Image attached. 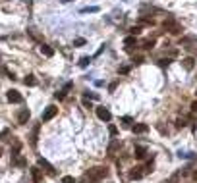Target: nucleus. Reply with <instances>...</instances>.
<instances>
[{
    "instance_id": "f257e3e1",
    "label": "nucleus",
    "mask_w": 197,
    "mask_h": 183,
    "mask_svg": "<svg viewBox=\"0 0 197 183\" xmlns=\"http://www.w3.org/2000/svg\"><path fill=\"white\" fill-rule=\"evenodd\" d=\"M108 176V168L106 166H97V168H91L87 174H85V179L89 181H99L102 177H106Z\"/></svg>"
},
{
    "instance_id": "7c9ffc66",
    "label": "nucleus",
    "mask_w": 197,
    "mask_h": 183,
    "mask_svg": "<svg viewBox=\"0 0 197 183\" xmlns=\"http://www.w3.org/2000/svg\"><path fill=\"white\" fill-rule=\"evenodd\" d=\"M191 110H193V112H197V100H195V102H191Z\"/></svg>"
},
{
    "instance_id": "b1692460",
    "label": "nucleus",
    "mask_w": 197,
    "mask_h": 183,
    "mask_svg": "<svg viewBox=\"0 0 197 183\" xmlns=\"http://www.w3.org/2000/svg\"><path fill=\"white\" fill-rule=\"evenodd\" d=\"M108 131H110V135H116V133H118V129H116V125H110V127H108Z\"/></svg>"
},
{
    "instance_id": "5701e85b",
    "label": "nucleus",
    "mask_w": 197,
    "mask_h": 183,
    "mask_svg": "<svg viewBox=\"0 0 197 183\" xmlns=\"http://www.w3.org/2000/svg\"><path fill=\"white\" fill-rule=\"evenodd\" d=\"M74 44H75V47H81V44H85V39H75Z\"/></svg>"
},
{
    "instance_id": "ddd939ff",
    "label": "nucleus",
    "mask_w": 197,
    "mask_h": 183,
    "mask_svg": "<svg viewBox=\"0 0 197 183\" xmlns=\"http://www.w3.org/2000/svg\"><path fill=\"white\" fill-rule=\"evenodd\" d=\"M39 129H41V125H35V127H33V133H31V145H33V146L37 145V139H39Z\"/></svg>"
},
{
    "instance_id": "1a4fd4ad",
    "label": "nucleus",
    "mask_w": 197,
    "mask_h": 183,
    "mask_svg": "<svg viewBox=\"0 0 197 183\" xmlns=\"http://www.w3.org/2000/svg\"><path fill=\"white\" fill-rule=\"evenodd\" d=\"M147 131H149V125H147V123H135V125H133V133H137V135L147 133Z\"/></svg>"
},
{
    "instance_id": "6ab92c4d",
    "label": "nucleus",
    "mask_w": 197,
    "mask_h": 183,
    "mask_svg": "<svg viewBox=\"0 0 197 183\" xmlns=\"http://www.w3.org/2000/svg\"><path fill=\"white\" fill-rule=\"evenodd\" d=\"M62 183H77V181H75L72 176H64V177H62Z\"/></svg>"
},
{
    "instance_id": "a878e982",
    "label": "nucleus",
    "mask_w": 197,
    "mask_h": 183,
    "mask_svg": "<svg viewBox=\"0 0 197 183\" xmlns=\"http://www.w3.org/2000/svg\"><path fill=\"white\" fill-rule=\"evenodd\" d=\"M89 62H91V60H89V58H81V62H79V66H87V64H89Z\"/></svg>"
},
{
    "instance_id": "cd10ccee",
    "label": "nucleus",
    "mask_w": 197,
    "mask_h": 183,
    "mask_svg": "<svg viewBox=\"0 0 197 183\" xmlns=\"http://www.w3.org/2000/svg\"><path fill=\"white\" fill-rule=\"evenodd\" d=\"M99 8H83V12H97Z\"/></svg>"
},
{
    "instance_id": "aec40b11",
    "label": "nucleus",
    "mask_w": 197,
    "mask_h": 183,
    "mask_svg": "<svg viewBox=\"0 0 197 183\" xmlns=\"http://www.w3.org/2000/svg\"><path fill=\"white\" fill-rule=\"evenodd\" d=\"M153 47H155V41H153V39H151V41H145V42H143V48H153Z\"/></svg>"
},
{
    "instance_id": "f03ea898",
    "label": "nucleus",
    "mask_w": 197,
    "mask_h": 183,
    "mask_svg": "<svg viewBox=\"0 0 197 183\" xmlns=\"http://www.w3.org/2000/svg\"><path fill=\"white\" fill-rule=\"evenodd\" d=\"M164 29H166V31H170L172 35H180V33H182V25H180V23H176V21H172V19L164 21Z\"/></svg>"
},
{
    "instance_id": "7ed1b4c3",
    "label": "nucleus",
    "mask_w": 197,
    "mask_h": 183,
    "mask_svg": "<svg viewBox=\"0 0 197 183\" xmlns=\"http://www.w3.org/2000/svg\"><path fill=\"white\" fill-rule=\"evenodd\" d=\"M97 118H99L101 121H110V120H112V114H110L108 108L99 106V108H97Z\"/></svg>"
},
{
    "instance_id": "412c9836",
    "label": "nucleus",
    "mask_w": 197,
    "mask_h": 183,
    "mask_svg": "<svg viewBox=\"0 0 197 183\" xmlns=\"http://www.w3.org/2000/svg\"><path fill=\"white\" fill-rule=\"evenodd\" d=\"M10 135V129H4L2 133H0V141H6V137Z\"/></svg>"
},
{
    "instance_id": "f8f14e48",
    "label": "nucleus",
    "mask_w": 197,
    "mask_h": 183,
    "mask_svg": "<svg viewBox=\"0 0 197 183\" xmlns=\"http://www.w3.org/2000/svg\"><path fill=\"white\" fill-rule=\"evenodd\" d=\"M182 64H184V67H185V70H193L195 60L191 58V56H188V58H184V60H182Z\"/></svg>"
},
{
    "instance_id": "20e7f679",
    "label": "nucleus",
    "mask_w": 197,
    "mask_h": 183,
    "mask_svg": "<svg viewBox=\"0 0 197 183\" xmlns=\"http://www.w3.org/2000/svg\"><path fill=\"white\" fill-rule=\"evenodd\" d=\"M37 164H39V168H43V170H44V171H46L49 176H54V174H56V170L52 168V164L49 162V160H44V158H39V160H37Z\"/></svg>"
},
{
    "instance_id": "423d86ee",
    "label": "nucleus",
    "mask_w": 197,
    "mask_h": 183,
    "mask_svg": "<svg viewBox=\"0 0 197 183\" xmlns=\"http://www.w3.org/2000/svg\"><path fill=\"white\" fill-rule=\"evenodd\" d=\"M8 100L12 102V104H19V102H23V96L19 95V91H14V89H12V91H8Z\"/></svg>"
},
{
    "instance_id": "39448f33",
    "label": "nucleus",
    "mask_w": 197,
    "mask_h": 183,
    "mask_svg": "<svg viewBox=\"0 0 197 183\" xmlns=\"http://www.w3.org/2000/svg\"><path fill=\"white\" fill-rule=\"evenodd\" d=\"M56 114H58V108H56V106H46V110L43 112V116H41V121H49V120H52Z\"/></svg>"
},
{
    "instance_id": "4468645a",
    "label": "nucleus",
    "mask_w": 197,
    "mask_h": 183,
    "mask_svg": "<svg viewBox=\"0 0 197 183\" xmlns=\"http://www.w3.org/2000/svg\"><path fill=\"white\" fill-rule=\"evenodd\" d=\"M41 54H44V56H54V48H50L49 44H41Z\"/></svg>"
},
{
    "instance_id": "dca6fc26",
    "label": "nucleus",
    "mask_w": 197,
    "mask_h": 183,
    "mask_svg": "<svg viewBox=\"0 0 197 183\" xmlns=\"http://www.w3.org/2000/svg\"><path fill=\"white\" fill-rule=\"evenodd\" d=\"M135 42H137V41H135V37H133V35H132V37H126V39H124V47L132 48V47H133Z\"/></svg>"
},
{
    "instance_id": "f3484780",
    "label": "nucleus",
    "mask_w": 197,
    "mask_h": 183,
    "mask_svg": "<svg viewBox=\"0 0 197 183\" xmlns=\"http://www.w3.org/2000/svg\"><path fill=\"white\" fill-rule=\"evenodd\" d=\"M25 85H27V87H35V85H37V79H35V75H27V77H25Z\"/></svg>"
},
{
    "instance_id": "0eeeda50",
    "label": "nucleus",
    "mask_w": 197,
    "mask_h": 183,
    "mask_svg": "<svg viewBox=\"0 0 197 183\" xmlns=\"http://www.w3.org/2000/svg\"><path fill=\"white\" fill-rule=\"evenodd\" d=\"M29 118H31V112H29L27 108H23V110L19 112V116H18V123H19V125L27 123V121H29Z\"/></svg>"
},
{
    "instance_id": "a211bd4d",
    "label": "nucleus",
    "mask_w": 197,
    "mask_h": 183,
    "mask_svg": "<svg viewBox=\"0 0 197 183\" xmlns=\"http://www.w3.org/2000/svg\"><path fill=\"white\" fill-rule=\"evenodd\" d=\"M118 146H120V141H114V143L108 146V152H110V154H114V152H116V148H118Z\"/></svg>"
},
{
    "instance_id": "9b49d317",
    "label": "nucleus",
    "mask_w": 197,
    "mask_h": 183,
    "mask_svg": "<svg viewBox=\"0 0 197 183\" xmlns=\"http://www.w3.org/2000/svg\"><path fill=\"white\" fill-rule=\"evenodd\" d=\"M14 164H16L18 168H25V166H27V160L23 158V156H19V154H16V156H14Z\"/></svg>"
},
{
    "instance_id": "6e6552de",
    "label": "nucleus",
    "mask_w": 197,
    "mask_h": 183,
    "mask_svg": "<svg viewBox=\"0 0 197 183\" xmlns=\"http://www.w3.org/2000/svg\"><path fill=\"white\" fill-rule=\"evenodd\" d=\"M133 156H135L137 160H143V158L147 156V148L141 146V145H137V146H135V154H133Z\"/></svg>"
},
{
    "instance_id": "2f4dec72",
    "label": "nucleus",
    "mask_w": 197,
    "mask_h": 183,
    "mask_svg": "<svg viewBox=\"0 0 197 183\" xmlns=\"http://www.w3.org/2000/svg\"><path fill=\"white\" fill-rule=\"evenodd\" d=\"M176 181H178V176H174V177H172L170 181H166V183H176Z\"/></svg>"
},
{
    "instance_id": "9d476101",
    "label": "nucleus",
    "mask_w": 197,
    "mask_h": 183,
    "mask_svg": "<svg viewBox=\"0 0 197 183\" xmlns=\"http://www.w3.org/2000/svg\"><path fill=\"white\" fill-rule=\"evenodd\" d=\"M143 168H133V170H130V179H141L143 177V171H141Z\"/></svg>"
},
{
    "instance_id": "473e14b6",
    "label": "nucleus",
    "mask_w": 197,
    "mask_h": 183,
    "mask_svg": "<svg viewBox=\"0 0 197 183\" xmlns=\"http://www.w3.org/2000/svg\"><path fill=\"white\" fill-rule=\"evenodd\" d=\"M193 179H195V181H197V171H193Z\"/></svg>"
},
{
    "instance_id": "393cba45",
    "label": "nucleus",
    "mask_w": 197,
    "mask_h": 183,
    "mask_svg": "<svg viewBox=\"0 0 197 183\" xmlns=\"http://www.w3.org/2000/svg\"><path fill=\"white\" fill-rule=\"evenodd\" d=\"M184 125H185V121L184 120H176V127L180 129V127H184Z\"/></svg>"
},
{
    "instance_id": "4be33fe9",
    "label": "nucleus",
    "mask_w": 197,
    "mask_h": 183,
    "mask_svg": "<svg viewBox=\"0 0 197 183\" xmlns=\"http://www.w3.org/2000/svg\"><path fill=\"white\" fill-rule=\"evenodd\" d=\"M130 31H132V35L135 37V35H139V33H141V27H132Z\"/></svg>"
},
{
    "instance_id": "72a5a7b5",
    "label": "nucleus",
    "mask_w": 197,
    "mask_h": 183,
    "mask_svg": "<svg viewBox=\"0 0 197 183\" xmlns=\"http://www.w3.org/2000/svg\"><path fill=\"white\" fill-rule=\"evenodd\" d=\"M195 95H197V91H195Z\"/></svg>"
},
{
    "instance_id": "c85d7f7f",
    "label": "nucleus",
    "mask_w": 197,
    "mask_h": 183,
    "mask_svg": "<svg viewBox=\"0 0 197 183\" xmlns=\"http://www.w3.org/2000/svg\"><path fill=\"white\" fill-rule=\"evenodd\" d=\"M158 64H160V66H168V64H170V60H158Z\"/></svg>"
},
{
    "instance_id": "bb28decb",
    "label": "nucleus",
    "mask_w": 197,
    "mask_h": 183,
    "mask_svg": "<svg viewBox=\"0 0 197 183\" xmlns=\"http://www.w3.org/2000/svg\"><path fill=\"white\" fill-rule=\"evenodd\" d=\"M127 72H130V67H127V66H124V67H120V73H127Z\"/></svg>"
},
{
    "instance_id": "c756f323",
    "label": "nucleus",
    "mask_w": 197,
    "mask_h": 183,
    "mask_svg": "<svg viewBox=\"0 0 197 183\" xmlns=\"http://www.w3.org/2000/svg\"><path fill=\"white\" fill-rule=\"evenodd\" d=\"M133 62H135V64H141V62H143V58H141V56H137V58H133Z\"/></svg>"
},
{
    "instance_id": "2eb2a0df",
    "label": "nucleus",
    "mask_w": 197,
    "mask_h": 183,
    "mask_svg": "<svg viewBox=\"0 0 197 183\" xmlns=\"http://www.w3.org/2000/svg\"><path fill=\"white\" fill-rule=\"evenodd\" d=\"M31 176H33L35 183H41V171H39V168H31Z\"/></svg>"
}]
</instances>
